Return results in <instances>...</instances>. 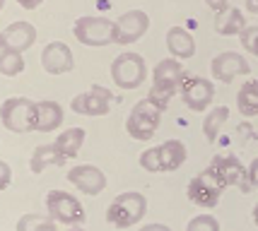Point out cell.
Masks as SVG:
<instances>
[{"instance_id": "10", "label": "cell", "mask_w": 258, "mask_h": 231, "mask_svg": "<svg viewBox=\"0 0 258 231\" xmlns=\"http://www.w3.org/2000/svg\"><path fill=\"white\" fill-rule=\"evenodd\" d=\"M113 101H116V97H113L111 89L94 85V87H90L87 92L73 97V104H70V106H73V111H75L78 116H90V118H94V116H106V113L111 111Z\"/></svg>"}, {"instance_id": "5", "label": "cell", "mask_w": 258, "mask_h": 231, "mask_svg": "<svg viewBox=\"0 0 258 231\" xmlns=\"http://www.w3.org/2000/svg\"><path fill=\"white\" fill-rule=\"evenodd\" d=\"M73 34L80 44L92 46V48H101V46L113 44L116 36V22L106 20V17H80L73 24Z\"/></svg>"}, {"instance_id": "1", "label": "cell", "mask_w": 258, "mask_h": 231, "mask_svg": "<svg viewBox=\"0 0 258 231\" xmlns=\"http://www.w3.org/2000/svg\"><path fill=\"white\" fill-rule=\"evenodd\" d=\"M186 77V70L181 65L179 58H164L159 60L155 70H152V87L147 99L152 101L159 111H167L171 97L176 94V89L181 87V80Z\"/></svg>"}, {"instance_id": "20", "label": "cell", "mask_w": 258, "mask_h": 231, "mask_svg": "<svg viewBox=\"0 0 258 231\" xmlns=\"http://www.w3.org/2000/svg\"><path fill=\"white\" fill-rule=\"evenodd\" d=\"M66 159L68 157L56 144H41V147L34 149L32 159H29V169H32V174H44L46 166H63Z\"/></svg>"}, {"instance_id": "22", "label": "cell", "mask_w": 258, "mask_h": 231, "mask_svg": "<svg viewBox=\"0 0 258 231\" xmlns=\"http://www.w3.org/2000/svg\"><path fill=\"white\" fill-rule=\"evenodd\" d=\"M236 109L241 116L253 118L258 116V80H246L236 94Z\"/></svg>"}, {"instance_id": "12", "label": "cell", "mask_w": 258, "mask_h": 231, "mask_svg": "<svg viewBox=\"0 0 258 231\" xmlns=\"http://www.w3.org/2000/svg\"><path fill=\"white\" fill-rule=\"evenodd\" d=\"M210 72H213L215 80L229 85V82H234V77L248 75V72H251V65H248V60L241 53H236V51H225V53H220L213 58Z\"/></svg>"}, {"instance_id": "30", "label": "cell", "mask_w": 258, "mask_h": 231, "mask_svg": "<svg viewBox=\"0 0 258 231\" xmlns=\"http://www.w3.org/2000/svg\"><path fill=\"white\" fill-rule=\"evenodd\" d=\"M248 188H258V157L246 169V188L244 190H248Z\"/></svg>"}, {"instance_id": "39", "label": "cell", "mask_w": 258, "mask_h": 231, "mask_svg": "<svg viewBox=\"0 0 258 231\" xmlns=\"http://www.w3.org/2000/svg\"><path fill=\"white\" fill-rule=\"evenodd\" d=\"M3 8H5V0H0V10H3Z\"/></svg>"}, {"instance_id": "2", "label": "cell", "mask_w": 258, "mask_h": 231, "mask_svg": "<svg viewBox=\"0 0 258 231\" xmlns=\"http://www.w3.org/2000/svg\"><path fill=\"white\" fill-rule=\"evenodd\" d=\"M0 123L15 135L36 130V101L27 97H10L0 104Z\"/></svg>"}, {"instance_id": "24", "label": "cell", "mask_w": 258, "mask_h": 231, "mask_svg": "<svg viewBox=\"0 0 258 231\" xmlns=\"http://www.w3.org/2000/svg\"><path fill=\"white\" fill-rule=\"evenodd\" d=\"M58 221L51 214L41 212H27L17 219V231H56Z\"/></svg>"}, {"instance_id": "6", "label": "cell", "mask_w": 258, "mask_h": 231, "mask_svg": "<svg viewBox=\"0 0 258 231\" xmlns=\"http://www.w3.org/2000/svg\"><path fill=\"white\" fill-rule=\"evenodd\" d=\"M147 77V65L145 58L140 53H121L118 58H113L111 63V80L113 85H118L121 89H138Z\"/></svg>"}, {"instance_id": "3", "label": "cell", "mask_w": 258, "mask_h": 231, "mask_svg": "<svg viewBox=\"0 0 258 231\" xmlns=\"http://www.w3.org/2000/svg\"><path fill=\"white\" fill-rule=\"evenodd\" d=\"M147 212V200L143 193L138 190H128V193H121L111 200V205L106 209V221L116 226V229H128V226H135L138 221L145 217Z\"/></svg>"}, {"instance_id": "33", "label": "cell", "mask_w": 258, "mask_h": 231, "mask_svg": "<svg viewBox=\"0 0 258 231\" xmlns=\"http://www.w3.org/2000/svg\"><path fill=\"white\" fill-rule=\"evenodd\" d=\"M20 3V8H24V10H36L44 0H17Z\"/></svg>"}, {"instance_id": "17", "label": "cell", "mask_w": 258, "mask_h": 231, "mask_svg": "<svg viewBox=\"0 0 258 231\" xmlns=\"http://www.w3.org/2000/svg\"><path fill=\"white\" fill-rule=\"evenodd\" d=\"M63 106L53 99L36 101V130L39 132H53L63 123Z\"/></svg>"}, {"instance_id": "29", "label": "cell", "mask_w": 258, "mask_h": 231, "mask_svg": "<svg viewBox=\"0 0 258 231\" xmlns=\"http://www.w3.org/2000/svg\"><path fill=\"white\" fill-rule=\"evenodd\" d=\"M239 39H241V46L246 48V51H253V46L258 41V27H246L244 32L239 34Z\"/></svg>"}, {"instance_id": "15", "label": "cell", "mask_w": 258, "mask_h": 231, "mask_svg": "<svg viewBox=\"0 0 258 231\" xmlns=\"http://www.w3.org/2000/svg\"><path fill=\"white\" fill-rule=\"evenodd\" d=\"M213 174L220 178L222 186H244L246 188V169L241 164V159L234 154H217L210 162Z\"/></svg>"}, {"instance_id": "19", "label": "cell", "mask_w": 258, "mask_h": 231, "mask_svg": "<svg viewBox=\"0 0 258 231\" xmlns=\"http://www.w3.org/2000/svg\"><path fill=\"white\" fill-rule=\"evenodd\" d=\"M159 152V164H162V174L164 171H176L179 166H183L186 157H188V149L181 140H167L157 147Z\"/></svg>"}, {"instance_id": "23", "label": "cell", "mask_w": 258, "mask_h": 231, "mask_svg": "<svg viewBox=\"0 0 258 231\" xmlns=\"http://www.w3.org/2000/svg\"><path fill=\"white\" fill-rule=\"evenodd\" d=\"M85 135H87V132L82 130V128H68L66 132H60V135H58L53 144L66 154L68 159H73V157H78V152L82 149V144H85Z\"/></svg>"}, {"instance_id": "31", "label": "cell", "mask_w": 258, "mask_h": 231, "mask_svg": "<svg viewBox=\"0 0 258 231\" xmlns=\"http://www.w3.org/2000/svg\"><path fill=\"white\" fill-rule=\"evenodd\" d=\"M10 183H12V169H10L8 162H3V159H0V193L10 186Z\"/></svg>"}, {"instance_id": "27", "label": "cell", "mask_w": 258, "mask_h": 231, "mask_svg": "<svg viewBox=\"0 0 258 231\" xmlns=\"http://www.w3.org/2000/svg\"><path fill=\"white\" fill-rule=\"evenodd\" d=\"M186 231H220V221L213 214H198L188 221Z\"/></svg>"}, {"instance_id": "18", "label": "cell", "mask_w": 258, "mask_h": 231, "mask_svg": "<svg viewBox=\"0 0 258 231\" xmlns=\"http://www.w3.org/2000/svg\"><path fill=\"white\" fill-rule=\"evenodd\" d=\"M167 51L171 53V58L186 60L196 55V41L183 27H171L167 32Z\"/></svg>"}, {"instance_id": "11", "label": "cell", "mask_w": 258, "mask_h": 231, "mask_svg": "<svg viewBox=\"0 0 258 231\" xmlns=\"http://www.w3.org/2000/svg\"><path fill=\"white\" fill-rule=\"evenodd\" d=\"M150 29V17L143 10H128L116 20V36L113 44H135L138 39H143L145 32Z\"/></svg>"}, {"instance_id": "35", "label": "cell", "mask_w": 258, "mask_h": 231, "mask_svg": "<svg viewBox=\"0 0 258 231\" xmlns=\"http://www.w3.org/2000/svg\"><path fill=\"white\" fill-rule=\"evenodd\" d=\"M246 10L251 15H258V0H246Z\"/></svg>"}, {"instance_id": "4", "label": "cell", "mask_w": 258, "mask_h": 231, "mask_svg": "<svg viewBox=\"0 0 258 231\" xmlns=\"http://www.w3.org/2000/svg\"><path fill=\"white\" fill-rule=\"evenodd\" d=\"M162 113L164 111H159L145 97L143 101H138L133 109H131V113H128V118H125V132L133 140H140V142L155 137V132L159 130V123H162Z\"/></svg>"}, {"instance_id": "8", "label": "cell", "mask_w": 258, "mask_h": 231, "mask_svg": "<svg viewBox=\"0 0 258 231\" xmlns=\"http://www.w3.org/2000/svg\"><path fill=\"white\" fill-rule=\"evenodd\" d=\"M222 190H225V186L220 183V178L215 176L213 169L208 166L205 171L196 174V176L188 181L186 195H188V200H191L193 205L213 209V207H217V202L222 198Z\"/></svg>"}, {"instance_id": "14", "label": "cell", "mask_w": 258, "mask_h": 231, "mask_svg": "<svg viewBox=\"0 0 258 231\" xmlns=\"http://www.w3.org/2000/svg\"><path fill=\"white\" fill-rule=\"evenodd\" d=\"M36 41V29L32 22H12L10 27H5L0 32V51H17L24 53L27 48H32Z\"/></svg>"}, {"instance_id": "36", "label": "cell", "mask_w": 258, "mask_h": 231, "mask_svg": "<svg viewBox=\"0 0 258 231\" xmlns=\"http://www.w3.org/2000/svg\"><path fill=\"white\" fill-rule=\"evenodd\" d=\"M253 221H256V226H258V202L253 205Z\"/></svg>"}, {"instance_id": "28", "label": "cell", "mask_w": 258, "mask_h": 231, "mask_svg": "<svg viewBox=\"0 0 258 231\" xmlns=\"http://www.w3.org/2000/svg\"><path fill=\"white\" fill-rule=\"evenodd\" d=\"M140 166L150 171V174H162V164H159V152L157 147H152V149H145V152L140 154Z\"/></svg>"}, {"instance_id": "38", "label": "cell", "mask_w": 258, "mask_h": 231, "mask_svg": "<svg viewBox=\"0 0 258 231\" xmlns=\"http://www.w3.org/2000/svg\"><path fill=\"white\" fill-rule=\"evenodd\" d=\"M68 231H82V229H80V226H70V229H68Z\"/></svg>"}, {"instance_id": "26", "label": "cell", "mask_w": 258, "mask_h": 231, "mask_svg": "<svg viewBox=\"0 0 258 231\" xmlns=\"http://www.w3.org/2000/svg\"><path fill=\"white\" fill-rule=\"evenodd\" d=\"M24 70V58L17 51H0V75L17 77Z\"/></svg>"}, {"instance_id": "13", "label": "cell", "mask_w": 258, "mask_h": 231, "mask_svg": "<svg viewBox=\"0 0 258 231\" xmlns=\"http://www.w3.org/2000/svg\"><path fill=\"white\" fill-rule=\"evenodd\" d=\"M68 181L85 195H99L106 188V174L94 164H80L68 171Z\"/></svg>"}, {"instance_id": "37", "label": "cell", "mask_w": 258, "mask_h": 231, "mask_svg": "<svg viewBox=\"0 0 258 231\" xmlns=\"http://www.w3.org/2000/svg\"><path fill=\"white\" fill-rule=\"evenodd\" d=\"M251 53H253V55L258 58V41H256V46H253V51H251Z\"/></svg>"}, {"instance_id": "16", "label": "cell", "mask_w": 258, "mask_h": 231, "mask_svg": "<svg viewBox=\"0 0 258 231\" xmlns=\"http://www.w3.org/2000/svg\"><path fill=\"white\" fill-rule=\"evenodd\" d=\"M41 67L48 75H66L75 67V58L70 46L63 41H51L46 44V48L41 51Z\"/></svg>"}, {"instance_id": "21", "label": "cell", "mask_w": 258, "mask_h": 231, "mask_svg": "<svg viewBox=\"0 0 258 231\" xmlns=\"http://www.w3.org/2000/svg\"><path fill=\"white\" fill-rule=\"evenodd\" d=\"M244 29H246V20L239 8H227L215 20V32L222 34V36H239Z\"/></svg>"}, {"instance_id": "7", "label": "cell", "mask_w": 258, "mask_h": 231, "mask_svg": "<svg viewBox=\"0 0 258 231\" xmlns=\"http://www.w3.org/2000/svg\"><path fill=\"white\" fill-rule=\"evenodd\" d=\"M46 212L58 224H66V226H78L87 219V212L80 205V200L66 190H51L46 195Z\"/></svg>"}, {"instance_id": "25", "label": "cell", "mask_w": 258, "mask_h": 231, "mask_svg": "<svg viewBox=\"0 0 258 231\" xmlns=\"http://www.w3.org/2000/svg\"><path fill=\"white\" fill-rule=\"evenodd\" d=\"M227 118H229V106H215L205 116V121H203V135H205V140L210 144H215V140H217V135L222 130V125L227 123Z\"/></svg>"}, {"instance_id": "32", "label": "cell", "mask_w": 258, "mask_h": 231, "mask_svg": "<svg viewBox=\"0 0 258 231\" xmlns=\"http://www.w3.org/2000/svg\"><path fill=\"white\" fill-rule=\"evenodd\" d=\"M205 5L215 12V15H220V12H225L229 8V0H205Z\"/></svg>"}, {"instance_id": "34", "label": "cell", "mask_w": 258, "mask_h": 231, "mask_svg": "<svg viewBox=\"0 0 258 231\" xmlns=\"http://www.w3.org/2000/svg\"><path fill=\"white\" fill-rule=\"evenodd\" d=\"M138 231H171L167 226V224H147V226H143V229H138Z\"/></svg>"}, {"instance_id": "9", "label": "cell", "mask_w": 258, "mask_h": 231, "mask_svg": "<svg viewBox=\"0 0 258 231\" xmlns=\"http://www.w3.org/2000/svg\"><path fill=\"white\" fill-rule=\"evenodd\" d=\"M179 94H181V101H183L188 109L196 111V113H203L215 99V82L208 80V77L186 72V77L181 80Z\"/></svg>"}]
</instances>
